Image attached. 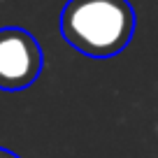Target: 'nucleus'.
Here are the masks:
<instances>
[{"instance_id":"1","label":"nucleus","mask_w":158,"mask_h":158,"mask_svg":"<svg viewBox=\"0 0 158 158\" xmlns=\"http://www.w3.org/2000/svg\"><path fill=\"white\" fill-rule=\"evenodd\" d=\"M60 35L91 58H112L135 35V10L128 0H68L60 12Z\"/></svg>"},{"instance_id":"2","label":"nucleus","mask_w":158,"mask_h":158,"mask_svg":"<svg viewBox=\"0 0 158 158\" xmlns=\"http://www.w3.org/2000/svg\"><path fill=\"white\" fill-rule=\"evenodd\" d=\"M44 65L40 42L23 28H0V89L23 91L35 84Z\"/></svg>"},{"instance_id":"3","label":"nucleus","mask_w":158,"mask_h":158,"mask_svg":"<svg viewBox=\"0 0 158 158\" xmlns=\"http://www.w3.org/2000/svg\"><path fill=\"white\" fill-rule=\"evenodd\" d=\"M0 158H21V156H16V153L10 151V149H2V147H0Z\"/></svg>"}]
</instances>
